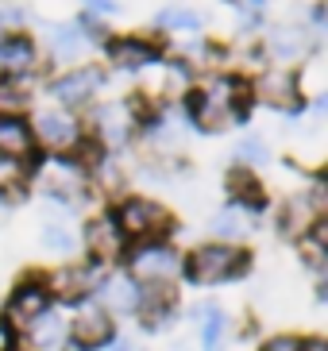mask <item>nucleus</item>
<instances>
[{"mask_svg":"<svg viewBox=\"0 0 328 351\" xmlns=\"http://www.w3.org/2000/svg\"><path fill=\"white\" fill-rule=\"evenodd\" d=\"M239 263H244V251L224 247V243H209V247H197L189 255V278L197 286H220L239 270Z\"/></svg>","mask_w":328,"mask_h":351,"instance_id":"f257e3e1","label":"nucleus"},{"mask_svg":"<svg viewBox=\"0 0 328 351\" xmlns=\"http://www.w3.org/2000/svg\"><path fill=\"white\" fill-rule=\"evenodd\" d=\"M232 112H236V85L228 82V77H216V82H209L205 89L194 97V116H197V124L209 128V132L224 128Z\"/></svg>","mask_w":328,"mask_h":351,"instance_id":"f03ea898","label":"nucleus"},{"mask_svg":"<svg viewBox=\"0 0 328 351\" xmlns=\"http://www.w3.org/2000/svg\"><path fill=\"white\" fill-rule=\"evenodd\" d=\"M116 224H120L124 236H139V239H151V236H163L170 228V213L154 201H143V197H132L128 205L116 213Z\"/></svg>","mask_w":328,"mask_h":351,"instance_id":"7ed1b4c3","label":"nucleus"},{"mask_svg":"<svg viewBox=\"0 0 328 351\" xmlns=\"http://www.w3.org/2000/svg\"><path fill=\"white\" fill-rule=\"evenodd\" d=\"M132 274L151 282V286H159V282L178 274V255L170 247H163V243H147V247H139L132 255Z\"/></svg>","mask_w":328,"mask_h":351,"instance_id":"20e7f679","label":"nucleus"},{"mask_svg":"<svg viewBox=\"0 0 328 351\" xmlns=\"http://www.w3.org/2000/svg\"><path fill=\"white\" fill-rule=\"evenodd\" d=\"M31 135H39L43 143L51 147V151H66V147L78 143V124H73L70 112H58V108H43L39 116H35V128H31Z\"/></svg>","mask_w":328,"mask_h":351,"instance_id":"39448f33","label":"nucleus"},{"mask_svg":"<svg viewBox=\"0 0 328 351\" xmlns=\"http://www.w3.org/2000/svg\"><path fill=\"white\" fill-rule=\"evenodd\" d=\"M113 340V317L101 309V305H82L78 317H73V343L82 348H101V343Z\"/></svg>","mask_w":328,"mask_h":351,"instance_id":"423d86ee","label":"nucleus"},{"mask_svg":"<svg viewBox=\"0 0 328 351\" xmlns=\"http://www.w3.org/2000/svg\"><path fill=\"white\" fill-rule=\"evenodd\" d=\"M139 305H143V293H139L135 278L113 274V278L101 282V309L104 313H135Z\"/></svg>","mask_w":328,"mask_h":351,"instance_id":"0eeeda50","label":"nucleus"},{"mask_svg":"<svg viewBox=\"0 0 328 351\" xmlns=\"http://www.w3.org/2000/svg\"><path fill=\"white\" fill-rule=\"evenodd\" d=\"M97 85H101V73L82 66V70H70L66 77H58V82L51 85V97H58L62 104H82L97 93Z\"/></svg>","mask_w":328,"mask_h":351,"instance_id":"6e6552de","label":"nucleus"},{"mask_svg":"<svg viewBox=\"0 0 328 351\" xmlns=\"http://www.w3.org/2000/svg\"><path fill=\"white\" fill-rule=\"evenodd\" d=\"M85 243L97 258H116L124 251V232L113 217H97L85 224Z\"/></svg>","mask_w":328,"mask_h":351,"instance_id":"1a4fd4ad","label":"nucleus"},{"mask_svg":"<svg viewBox=\"0 0 328 351\" xmlns=\"http://www.w3.org/2000/svg\"><path fill=\"white\" fill-rule=\"evenodd\" d=\"M132 128H135V108L128 101L104 104L101 112H97V135H101L104 143H124Z\"/></svg>","mask_w":328,"mask_h":351,"instance_id":"9d476101","label":"nucleus"},{"mask_svg":"<svg viewBox=\"0 0 328 351\" xmlns=\"http://www.w3.org/2000/svg\"><path fill=\"white\" fill-rule=\"evenodd\" d=\"M43 189L58 201H70L78 189H82V170L70 162V158H51L47 170H43Z\"/></svg>","mask_w":328,"mask_h":351,"instance_id":"9b49d317","label":"nucleus"},{"mask_svg":"<svg viewBox=\"0 0 328 351\" xmlns=\"http://www.w3.org/2000/svg\"><path fill=\"white\" fill-rule=\"evenodd\" d=\"M255 93H259V101L290 108V104H298V77L290 70H270L255 82Z\"/></svg>","mask_w":328,"mask_h":351,"instance_id":"f8f14e48","label":"nucleus"},{"mask_svg":"<svg viewBox=\"0 0 328 351\" xmlns=\"http://www.w3.org/2000/svg\"><path fill=\"white\" fill-rule=\"evenodd\" d=\"M47 309H51V289L43 286V282H23L16 289V298H12V320H20V324H31Z\"/></svg>","mask_w":328,"mask_h":351,"instance_id":"ddd939ff","label":"nucleus"},{"mask_svg":"<svg viewBox=\"0 0 328 351\" xmlns=\"http://www.w3.org/2000/svg\"><path fill=\"white\" fill-rule=\"evenodd\" d=\"M108 58H113V66H120V70H143V66L154 62V47L143 39H116L113 47H108Z\"/></svg>","mask_w":328,"mask_h":351,"instance_id":"4468645a","label":"nucleus"},{"mask_svg":"<svg viewBox=\"0 0 328 351\" xmlns=\"http://www.w3.org/2000/svg\"><path fill=\"white\" fill-rule=\"evenodd\" d=\"M31 128L20 116H0V155L4 158H23L31 151Z\"/></svg>","mask_w":328,"mask_h":351,"instance_id":"2eb2a0df","label":"nucleus"},{"mask_svg":"<svg viewBox=\"0 0 328 351\" xmlns=\"http://www.w3.org/2000/svg\"><path fill=\"white\" fill-rule=\"evenodd\" d=\"M267 43H270V54L286 58V62H294V58H301L309 51V35L301 27H274Z\"/></svg>","mask_w":328,"mask_h":351,"instance_id":"dca6fc26","label":"nucleus"},{"mask_svg":"<svg viewBox=\"0 0 328 351\" xmlns=\"http://www.w3.org/2000/svg\"><path fill=\"white\" fill-rule=\"evenodd\" d=\"M47 43H51V54L62 58V62H70V58H78V54L85 51V35H82V27H73V23H54Z\"/></svg>","mask_w":328,"mask_h":351,"instance_id":"f3484780","label":"nucleus"},{"mask_svg":"<svg viewBox=\"0 0 328 351\" xmlns=\"http://www.w3.org/2000/svg\"><path fill=\"white\" fill-rule=\"evenodd\" d=\"M62 336H66V324H62L58 313L47 309L31 320V343H35V348H58Z\"/></svg>","mask_w":328,"mask_h":351,"instance_id":"a211bd4d","label":"nucleus"},{"mask_svg":"<svg viewBox=\"0 0 328 351\" xmlns=\"http://www.w3.org/2000/svg\"><path fill=\"white\" fill-rule=\"evenodd\" d=\"M51 289L58 293V298H66V301L82 298L85 289H89V270H82V267H66V270H58V274L51 278Z\"/></svg>","mask_w":328,"mask_h":351,"instance_id":"6ab92c4d","label":"nucleus"},{"mask_svg":"<svg viewBox=\"0 0 328 351\" xmlns=\"http://www.w3.org/2000/svg\"><path fill=\"white\" fill-rule=\"evenodd\" d=\"M0 62L8 66V70H27L35 62V47L23 35H8V39L0 43Z\"/></svg>","mask_w":328,"mask_h":351,"instance_id":"aec40b11","label":"nucleus"},{"mask_svg":"<svg viewBox=\"0 0 328 351\" xmlns=\"http://www.w3.org/2000/svg\"><path fill=\"white\" fill-rule=\"evenodd\" d=\"M197 317H201V343H205V351H220V343H224V313L216 305H205V309H197Z\"/></svg>","mask_w":328,"mask_h":351,"instance_id":"412c9836","label":"nucleus"},{"mask_svg":"<svg viewBox=\"0 0 328 351\" xmlns=\"http://www.w3.org/2000/svg\"><path fill=\"white\" fill-rule=\"evenodd\" d=\"M213 232L224 236V239H239L247 232V213L244 208H224V213L213 220Z\"/></svg>","mask_w":328,"mask_h":351,"instance_id":"4be33fe9","label":"nucleus"},{"mask_svg":"<svg viewBox=\"0 0 328 351\" xmlns=\"http://www.w3.org/2000/svg\"><path fill=\"white\" fill-rule=\"evenodd\" d=\"M43 247L54 251V255H70V251L78 247V239H73L70 228H62V224H47V228H43Z\"/></svg>","mask_w":328,"mask_h":351,"instance_id":"5701e85b","label":"nucleus"},{"mask_svg":"<svg viewBox=\"0 0 328 351\" xmlns=\"http://www.w3.org/2000/svg\"><path fill=\"white\" fill-rule=\"evenodd\" d=\"M159 23H163V27H170V32H197V27H201V16H197V12H185V8H166L163 16H159Z\"/></svg>","mask_w":328,"mask_h":351,"instance_id":"b1692460","label":"nucleus"},{"mask_svg":"<svg viewBox=\"0 0 328 351\" xmlns=\"http://www.w3.org/2000/svg\"><path fill=\"white\" fill-rule=\"evenodd\" d=\"M27 97L20 93V82L16 77H4L0 82V116H16V108H23Z\"/></svg>","mask_w":328,"mask_h":351,"instance_id":"393cba45","label":"nucleus"},{"mask_svg":"<svg viewBox=\"0 0 328 351\" xmlns=\"http://www.w3.org/2000/svg\"><path fill=\"white\" fill-rule=\"evenodd\" d=\"M236 158H244V162H263V158H267V147L255 143V139H244V143L236 147Z\"/></svg>","mask_w":328,"mask_h":351,"instance_id":"a878e982","label":"nucleus"},{"mask_svg":"<svg viewBox=\"0 0 328 351\" xmlns=\"http://www.w3.org/2000/svg\"><path fill=\"white\" fill-rule=\"evenodd\" d=\"M89 16H113L116 12V0H85Z\"/></svg>","mask_w":328,"mask_h":351,"instance_id":"bb28decb","label":"nucleus"},{"mask_svg":"<svg viewBox=\"0 0 328 351\" xmlns=\"http://www.w3.org/2000/svg\"><path fill=\"white\" fill-rule=\"evenodd\" d=\"M263 351H301V343L294 340V336H278V340H270Z\"/></svg>","mask_w":328,"mask_h":351,"instance_id":"cd10ccee","label":"nucleus"},{"mask_svg":"<svg viewBox=\"0 0 328 351\" xmlns=\"http://www.w3.org/2000/svg\"><path fill=\"white\" fill-rule=\"evenodd\" d=\"M23 20H27V16H23L20 8H0V23H4V27H20Z\"/></svg>","mask_w":328,"mask_h":351,"instance_id":"c85d7f7f","label":"nucleus"},{"mask_svg":"<svg viewBox=\"0 0 328 351\" xmlns=\"http://www.w3.org/2000/svg\"><path fill=\"white\" fill-rule=\"evenodd\" d=\"M8 348H12V332L0 324V351H8Z\"/></svg>","mask_w":328,"mask_h":351,"instance_id":"c756f323","label":"nucleus"},{"mask_svg":"<svg viewBox=\"0 0 328 351\" xmlns=\"http://www.w3.org/2000/svg\"><path fill=\"white\" fill-rule=\"evenodd\" d=\"M301 351H325V343H320V340H309V343H301Z\"/></svg>","mask_w":328,"mask_h":351,"instance_id":"7c9ffc66","label":"nucleus"},{"mask_svg":"<svg viewBox=\"0 0 328 351\" xmlns=\"http://www.w3.org/2000/svg\"><path fill=\"white\" fill-rule=\"evenodd\" d=\"M113 351H135V348H132V343H128V340H120V343H116Z\"/></svg>","mask_w":328,"mask_h":351,"instance_id":"2f4dec72","label":"nucleus"},{"mask_svg":"<svg viewBox=\"0 0 328 351\" xmlns=\"http://www.w3.org/2000/svg\"><path fill=\"white\" fill-rule=\"evenodd\" d=\"M66 351H85V348H82V343H70V348H66Z\"/></svg>","mask_w":328,"mask_h":351,"instance_id":"473e14b6","label":"nucleus"}]
</instances>
